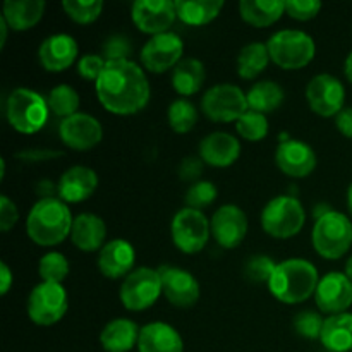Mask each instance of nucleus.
Wrapping results in <instances>:
<instances>
[{"label": "nucleus", "instance_id": "1", "mask_svg": "<svg viewBox=\"0 0 352 352\" xmlns=\"http://www.w3.org/2000/svg\"><path fill=\"white\" fill-rule=\"evenodd\" d=\"M96 96L105 110L116 116H134L150 102V82L136 62L112 60L95 82Z\"/></svg>", "mask_w": 352, "mask_h": 352}, {"label": "nucleus", "instance_id": "2", "mask_svg": "<svg viewBox=\"0 0 352 352\" xmlns=\"http://www.w3.org/2000/svg\"><path fill=\"white\" fill-rule=\"evenodd\" d=\"M72 217L67 203L60 198H41L28 213L26 232L38 246H57L71 236Z\"/></svg>", "mask_w": 352, "mask_h": 352}, {"label": "nucleus", "instance_id": "3", "mask_svg": "<svg viewBox=\"0 0 352 352\" xmlns=\"http://www.w3.org/2000/svg\"><path fill=\"white\" fill-rule=\"evenodd\" d=\"M318 268L302 258H289L277 263L268 282V291L284 305H299L315 296L318 287Z\"/></svg>", "mask_w": 352, "mask_h": 352}, {"label": "nucleus", "instance_id": "4", "mask_svg": "<svg viewBox=\"0 0 352 352\" xmlns=\"http://www.w3.org/2000/svg\"><path fill=\"white\" fill-rule=\"evenodd\" d=\"M267 47L270 52V60L285 71L306 67L316 54L315 40L299 30L277 31L270 36Z\"/></svg>", "mask_w": 352, "mask_h": 352}, {"label": "nucleus", "instance_id": "5", "mask_svg": "<svg viewBox=\"0 0 352 352\" xmlns=\"http://www.w3.org/2000/svg\"><path fill=\"white\" fill-rule=\"evenodd\" d=\"M311 243L316 253L327 260H339L352 246V222L344 213L329 212L315 220Z\"/></svg>", "mask_w": 352, "mask_h": 352}, {"label": "nucleus", "instance_id": "6", "mask_svg": "<svg viewBox=\"0 0 352 352\" xmlns=\"http://www.w3.org/2000/svg\"><path fill=\"white\" fill-rule=\"evenodd\" d=\"M305 222V206L298 198L289 195L270 199L261 212V227L275 239H291L298 236Z\"/></svg>", "mask_w": 352, "mask_h": 352}, {"label": "nucleus", "instance_id": "7", "mask_svg": "<svg viewBox=\"0 0 352 352\" xmlns=\"http://www.w3.org/2000/svg\"><path fill=\"white\" fill-rule=\"evenodd\" d=\"M47 98L30 88H16L7 98V120L23 134H34L48 120Z\"/></svg>", "mask_w": 352, "mask_h": 352}, {"label": "nucleus", "instance_id": "8", "mask_svg": "<svg viewBox=\"0 0 352 352\" xmlns=\"http://www.w3.org/2000/svg\"><path fill=\"white\" fill-rule=\"evenodd\" d=\"M164 294L162 277L158 268H134L122 280L119 289V299L129 311H144L151 308Z\"/></svg>", "mask_w": 352, "mask_h": 352}, {"label": "nucleus", "instance_id": "9", "mask_svg": "<svg viewBox=\"0 0 352 352\" xmlns=\"http://www.w3.org/2000/svg\"><path fill=\"white\" fill-rule=\"evenodd\" d=\"M28 316L40 327H50L60 322L69 309L67 291L62 284L40 282L28 296Z\"/></svg>", "mask_w": 352, "mask_h": 352}, {"label": "nucleus", "instance_id": "10", "mask_svg": "<svg viewBox=\"0 0 352 352\" xmlns=\"http://www.w3.org/2000/svg\"><path fill=\"white\" fill-rule=\"evenodd\" d=\"M201 110L210 120L215 122H237L250 110V107L246 93L239 86L223 82L206 89L201 98Z\"/></svg>", "mask_w": 352, "mask_h": 352}, {"label": "nucleus", "instance_id": "11", "mask_svg": "<svg viewBox=\"0 0 352 352\" xmlns=\"http://www.w3.org/2000/svg\"><path fill=\"white\" fill-rule=\"evenodd\" d=\"M170 234L179 251L186 254H196L208 243L212 236V227L205 213L186 206L179 210L172 219Z\"/></svg>", "mask_w": 352, "mask_h": 352}, {"label": "nucleus", "instance_id": "12", "mask_svg": "<svg viewBox=\"0 0 352 352\" xmlns=\"http://www.w3.org/2000/svg\"><path fill=\"white\" fill-rule=\"evenodd\" d=\"M184 43L179 34L167 31V33L155 34L141 48V64L144 69L155 74L174 69L182 60Z\"/></svg>", "mask_w": 352, "mask_h": 352}, {"label": "nucleus", "instance_id": "13", "mask_svg": "<svg viewBox=\"0 0 352 352\" xmlns=\"http://www.w3.org/2000/svg\"><path fill=\"white\" fill-rule=\"evenodd\" d=\"M306 100L315 113L322 117H333L344 109L346 88L336 76L316 74L306 86Z\"/></svg>", "mask_w": 352, "mask_h": 352}, {"label": "nucleus", "instance_id": "14", "mask_svg": "<svg viewBox=\"0 0 352 352\" xmlns=\"http://www.w3.org/2000/svg\"><path fill=\"white\" fill-rule=\"evenodd\" d=\"M131 17L143 33H167L177 19L174 0H136L131 7Z\"/></svg>", "mask_w": 352, "mask_h": 352}, {"label": "nucleus", "instance_id": "15", "mask_svg": "<svg viewBox=\"0 0 352 352\" xmlns=\"http://www.w3.org/2000/svg\"><path fill=\"white\" fill-rule=\"evenodd\" d=\"M58 136H60L62 143L71 150L88 151L102 141L103 127L96 117L78 112L60 120Z\"/></svg>", "mask_w": 352, "mask_h": 352}, {"label": "nucleus", "instance_id": "16", "mask_svg": "<svg viewBox=\"0 0 352 352\" xmlns=\"http://www.w3.org/2000/svg\"><path fill=\"white\" fill-rule=\"evenodd\" d=\"M316 306L325 315L347 313L352 306V282L342 272H329L318 282L315 292Z\"/></svg>", "mask_w": 352, "mask_h": 352}, {"label": "nucleus", "instance_id": "17", "mask_svg": "<svg viewBox=\"0 0 352 352\" xmlns=\"http://www.w3.org/2000/svg\"><path fill=\"white\" fill-rule=\"evenodd\" d=\"M212 236L217 244L226 250H234L239 246L248 234V217L239 206L222 205L210 220Z\"/></svg>", "mask_w": 352, "mask_h": 352}, {"label": "nucleus", "instance_id": "18", "mask_svg": "<svg viewBox=\"0 0 352 352\" xmlns=\"http://www.w3.org/2000/svg\"><path fill=\"white\" fill-rule=\"evenodd\" d=\"M162 289L167 301L175 308H192L199 299V284L195 275L175 267L158 268Z\"/></svg>", "mask_w": 352, "mask_h": 352}, {"label": "nucleus", "instance_id": "19", "mask_svg": "<svg viewBox=\"0 0 352 352\" xmlns=\"http://www.w3.org/2000/svg\"><path fill=\"white\" fill-rule=\"evenodd\" d=\"M275 162L278 168L289 177H308L316 168V153L309 144L299 140L282 141L275 151Z\"/></svg>", "mask_w": 352, "mask_h": 352}, {"label": "nucleus", "instance_id": "20", "mask_svg": "<svg viewBox=\"0 0 352 352\" xmlns=\"http://www.w3.org/2000/svg\"><path fill=\"white\" fill-rule=\"evenodd\" d=\"M98 188V174L86 165L69 167L57 184L58 198L64 203H81L95 195Z\"/></svg>", "mask_w": 352, "mask_h": 352}, {"label": "nucleus", "instance_id": "21", "mask_svg": "<svg viewBox=\"0 0 352 352\" xmlns=\"http://www.w3.org/2000/svg\"><path fill=\"white\" fill-rule=\"evenodd\" d=\"M78 52V41L71 34L57 33L41 41L38 48V58L48 72H62L74 64Z\"/></svg>", "mask_w": 352, "mask_h": 352}, {"label": "nucleus", "instance_id": "22", "mask_svg": "<svg viewBox=\"0 0 352 352\" xmlns=\"http://www.w3.org/2000/svg\"><path fill=\"white\" fill-rule=\"evenodd\" d=\"M136 251L129 241L113 239L107 243L98 253V270L105 278H126L133 272Z\"/></svg>", "mask_w": 352, "mask_h": 352}, {"label": "nucleus", "instance_id": "23", "mask_svg": "<svg viewBox=\"0 0 352 352\" xmlns=\"http://www.w3.org/2000/svg\"><path fill=\"white\" fill-rule=\"evenodd\" d=\"M241 143L232 134L217 131L203 138L199 143V158L215 168H227L239 158Z\"/></svg>", "mask_w": 352, "mask_h": 352}, {"label": "nucleus", "instance_id": "24", "mask_svg": "<svg viewBox=\"0 0 352 352\" xmlns=\"http://www.w3.org/2000/svg\"><path fill=\"white\" fill-rule=\"evenodd\" d=\"M107 226L102 217L95 213H81L74 219L71 229V241L79 251L95 253L105 246Z\"/></svg>", "mask_w": 352, "mask_h": 352}, {"label": "nucleus", "instance_id": "25", "mask_svg": "<svg viewBox=\"0 0 352 352\" xmlns=\"http://www.w3.org/2000/svg\"><path fill=\"white\" fill-rule=\"evenodd\" d=\"M140 352H184V342L177 330L164 322H153L141 327Z\"/></svg>", "mask_w": 352, "mask_h": 352}, {"label": "nucleus", "instance_id": "26", "mask_svg": "<svg viewBox=\"0 0 352 352\" xmlns=\"http://www.w3.org/2000/svg\"><path fill=\"white\" fill-rule=\"evenodd\" d=\"M141 329L129 318H116L103 327L100 344L107 352H129L138 346Z\"/></svg>", "mask_w": 352, "mask_h": 352}, {"label": "nucleus", "instance_id": "27", "mask_svg": "<svg viewBox=\"0 0 352 352\" xmlns=\"http://www.w3.org/2000/svg\"><path fill=\"white\" fill-rule=\"evenodd\" d=\"M45 7L43 0H7L2 6V17L12 31H28L40 23Z\"/></svg>", "mask_w": 352, "mask_h": 352}, {"label": "nucleus", "instance_id": "28", "mask_svg": "<svg viewBox=\"0 0 352 352\" xmlns=\"http://www.w3.org/2000/svg\"><path fill=\"white\" fill-rule=\"evenodd\" d=\"M320 342L330 352L352 351V313H340L325 318Z\"/></svg>", "mask_w": 352, "mask_h": 352}, {"label": "nucleus", "instance_id": "29", "mask_svg": "<svg viewBox=\"0 0 352 352\" xmlns=\"http://www.w3.org/2000/svg\"><path fill=\"white\" fill-rule=\"evenodd\" d=\"M206 79L205 65L198 58H182L172 72V88L181 96L196 95Z\"/></svg>", "mask_w": 352, "mask_h": 352}, {"label": "nucleus", "instance_id": "30", "mask_svg": "<svg viewBox=\"0 0 352 352\" xmlns=\"http://www.w3.org/2000/svg\"><path fill=\"white\" fill-rule=\"evenodd\" d=\"M241 17L254 28H267L277 23L285 14L284 0H243L239 3Z\"/></svg>", "mask_w": 352, "mask_h": 352}, {"label": "nucleus", "instance_id": "31", "mask_svg": "<svg viewBox=\"0 0 352 352\" xmlns=\"http://www.w3.org/2000/svg\"><path fill=\"white\" fill-rule=\"evenodd\" d=\"M222 0H175L177 19L189 26H205L222 12Z\"/></svg>", "mask_w": 352, "mask_h": 352}, {"label": "nucleus", "instance_id": "32", "mask_svg": "<svg viewBox=\"0 0 352 352\" xmlns=\"http://www.w3.org/2000/svg\"><path fill=\"white\" fill-rule=\"evenodd\" d=\"M246 96L250 110L267 116V113L274 112V110H277L282 105L285 95L278 82L265 79V81L254 82L250 88V91L246 93Z\"/></svg>", "mask_w": 352, "mask_h": 352}, {"label": "nucleus", "instance_id": "33", "mask_svg": "<svg viewBox=\"0 0 352 352\" xmlns=\"http://www.w3.org/2000/svg\"><path fill=\"white\" fill-rule=\"evenodd\" d=\"M270 62V52L267 43L253 41L241 48L237 55V74L243 79H256L267 69Z\"/></svg>", "mask_w": 352, "mask_h": 352}, {"label": "nucleus", "instance_id": "34", "mask_svg": "<svg viewBox=\"0 0 352 352\" xmlns=\"http://www.w3.org/2000/svg\"><path fill=\"white\" fill-rule=\"evenodd\" d=\"M47 103L52 113L62 117V119H67V117L78 113L81 100H79L78 91L72 86L58 85L50 89L47 96Z\"/></svg>", "mask_w": 352, "mask_h": 352}, {"label": "nucleus", "instance_id": "35", "mask_svg": "<svg viewBox=\"0 0 352 352\" xmlns=\"http://www.w3.org/2000/svg\"><path fill=\"white\" fill-rule=\"evenodd\" d=\"M167 119L174 133L188 134L198 122V110L188 98H177L168 107Z\"/></svg>", "mask_w": 352, "mask_h": 352}, {"label": "nucleus", "instance_id": "36", "mask_svg": "<svg viewBox=\"0 0 352 352\" xmlns=\"http://www.w3.org/2000/svg\"><path fill=\"white\" fill-rule=\"evenodd\" d=\"M71 267L67 258L57 251L43 254L38 261V275L41 282H52V284H62L67 278Z\"/></svg>", "mask_w": 352, "mask_h": 352}, {"label": "nucleus", "instance_id": "37", "mask_svg": "<svg viewBox=\"0 0 352 352\" xmlns=\"http://www.w3.org/2000/svg\"><path fill=\"white\" fill-rule=\"evenodd\" d=\"M62 9L78 24H91L103 10L102 0H64Z\"/></svg>", "mask_w": 352, "mask_h": 352}, {"label": "nucleus", "instance_id": "38", "mask_svg": "<svg viewBox=\"0 0 352 352\" xmlns=\"http://www.w3.org/2000/svg\"><path fill=\"white\" fill-rule=\"evenodd\" d=\"M237 134L241 138H244L246 141H261L267 138L268 134V120L267 116L260 112H254V110H248L243 117L236 122Z\"/></svg>", "mask_w": 352, "mask_h": 352}, {"label": "nucleus", "instance_id": "39", "mask_svg": "<svg viewBox=\"0 0 352 352\" xmlns=\"http://www.w3.org/2000/svg\"><path fill=\"white\" fill-rule=\"evenodd\" d=\"M217 195H219V191H217L213 182L196 181L192 182L191 188H189L188 192H186V198H184L186 206H188V208L203 212V210L208 208V206L215 201Z\"/></svg>", "mask_w": 352, "mask_h": 352}, {"label": "nucleus", "instance_id": "40", "mask_svg": "<svg viewBox=\"0 0 352 352\" xmlns=\"http://www.w3.org/2000/svg\"><path fill=\"white\" fill-rule=\"evenodd\" d=\"M275 268H277V263L272 258L258 254V256L250 258L246 261V265H244V275H246L248 280L268 285Z\"/></svg>", "mask_w": 352, "mask_h": 352}, {"label": "nucleus", "instance_id": "41", "mask_svg": "<svg viewBox=\"0 0 352 352\" xmlns=\"http://www.w3.org/2000/svg\"><path fill=\"white\" fill-rule=\"evenodd\" d=\"M323 323H325V320L322 318L320 313L302 311L294 318V330L298 332V336L315 340L320 339V336H322Z\"/></svg>", "mask_w": 352, "mask_h": 352}, {"label": "nucleus", "instance_id": "42", "mask_svg": "<svg viewBox=\"0 0 352 352\" xmlns=\"http://www.w3.org/2000/svg\"><path fill=\"white\" fill-rule=\"evenodd\" d=\"M133 47H131V41L126 36H120V34H113L109 40L103 43L102 48V57L107 62L112 60H126L129 58Z\"/></svg>", "mask_w": 352, "mask_h": 352}, {"label": "nucleus", "instance_id": "43", "mask_svg": "<svg viewBox=\"0 0 352 352\" xmlns=\"http://www.w3.org/2000/svg\"><path fill=\"white\" fill-rule=\"evenodd\" d=\"M322 10V2L318 0H289L285 2V12L298 21H309L316 17Z\"/></svg>", "mask_w": 352, "mask_h": 352}, {"label": "nucleus", "instance_id": "44", "mask_svg": "<svg viewBox=\"0 0 352 352\" xmlns=\"http://www.w3.org/2000/svg\"><path fill=\"white\" fill-rule=\"evenodd\" d=\"M107 60L102 57V55L96 54H86L79 58L78 62V74L81 78L88 79V81H98L100 74L105 69Z\"/></svg>", "mask_w": 352, "mask_h": 352}, {"label": "nucleus", "instance_id": "45", "mask_svg": "<svg viewBox=\"0 0 352 352\" xmlns=\"http://www.w3.org/2000/svg\"><path fill=\"white\" fill-rule=\"evenodd\" d=\"M19 220V210H17L16 203L6 195L0 196V230L3 234L9 232Z\"/></svg>", "mask_w": 352, "mask_h": 352}, {"label": "nucleus", "instance_id": "46", "mask_svg": "<svg viewBox=\"0 0 352 352\" xmlns=\"http://www.w3.org/2000/svg\"><path fill=\"white\" fill-rule=\"evenodd\" d=\"M203 164L205 162L201 158H196V157H188L181 162L179 165V175H181L182 181H195L199 179L203 172Z\"/></svg>", "mask_w": 352, "mask_h": 352}, {"label": "nucleus", "instance_id": "47", "mask_svg": "<svg viewBox=\"0 0 352 352\" xmlns=\"http://www.w3.org/2000/svg\"><path fill=\"white\" fill-rule=\"evenodd\" d=\"M336 126L342 136L352 140V107H344L336 116Z\"/></svg>", "mask_w": 352, "mask_h": 352}, {"label": "nucleus", "instance_id": "48", "mask_svg": "<svg viewBox=\"0 0 352 352\" xmlns=\"http://www.w3.org/2000/svg\"><path fill=\"white\" fill-rule=\"evenodd\" d=\"M19 158H24V160H31V162H38V160H50V158H57L62 157L60 151H54V150H26L23 153L17 155Z\"/></svg>", "mask_w": 352, "mask_h": 352}, {"label": "nucleus", "instance_id": "49", "mask_svg": "<svg viewBox=\"0 0 352 352\" xmlns=\"http://www.w3.org/2000/svg\"><path fill=\"white\" fill-rule=\"evenodd\" d=\"M0 280H2V284H0V294L6 296L10 291V285H12V272L7 267L6 261H0Z\"/></svg>", "mask_w": 352, "mask_h": 352}, {"label": "nucleus", "instance_id": "50", "mask_svg": "<svg viewBox=\"0 0 352 352\" xmlns=\"http://www.w3.org/2000/svg\"><path fill=\"white\" fill-rule=\"evenodd\" d=\"M10 28L7 26V23L3 21V17L0 16V48H3V45H6L7 41V31H9Z\"/></svg>", "mask_w": 352, "mask_h": 352}, {"label": "nucleus", "instance_id": "51", "mask_svg": "<svg viewBox=\"0 0 352 352\" xmlns=\"http://www.w3.org/2000/svg\"><path fill=\"white\" fill-rule=\"evenodd\" d=\"M344 72H346V78L347 81L352 82V52L347 55L346 58V64H344Z\"/></svg>", "mask_w": 352, "mask_h": 352}, {"label": "nucleus", "instance_id": "52", "mask_svg": "<svg viewBox=\"0 0 352 352\" xmlns=\"http://www.w3.org/2000/svg\"><path fill=\"white\" fill-rule=\"evenodd\" d=\"M347 208H349V212L352 215V182H351L349 188H347Z\"/></svg>", "mask_w": 352, "mask_h": 352}, {"label": "nucleus", "instance_id": "53", "mask_svg": "<svg viewBox=\"0 0 352 352\" xmlns=\"http://www.w3.org/2000/svg\"><path fill=\"white\" fill-rule=\"evenodd\" d=\"M344 274H346L347 277L351 278V282H352V256L349 258V260H347V263H346V272H344Z\"/></svg>", "mask_w": 352, "mask_h": 352}]
</instances>
